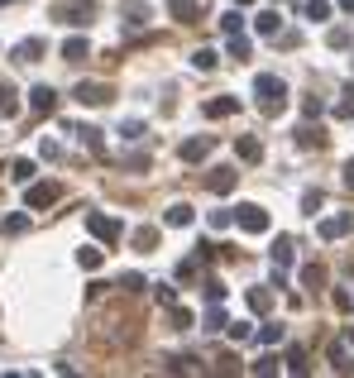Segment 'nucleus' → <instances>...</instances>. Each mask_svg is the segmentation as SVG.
<instances>
[{
	"label": "nucleus",
	"mask_w": 354,
	"mask_h": 378,
	"mask_svg": "<svg viewBox=\"0 0 354 378\" xmlns=\"http://www.w3.org/2000/svg\"><path fill=\"white\" fill-rule=\"evenodd\" d=\"M302 211L316 216V211H321V191H302Z\"/></svg>",
	"instance_id": "obj_41"
},
{
	"label": "nucleus",
	"mask_w": 354,
	"mask_h": 378,
	"mask_svg": "<svg viewBox=\"0 0 354 378\" xmlns=\"http://www.w3.org/2000/svg\"><path fill=\"white\" fill-rule=\"evenodd\" d=\"M335 120H354V87L335 101Z\"/></svg>",
	"instance_id": "obj_33"
},
{
	"label": "nucleus",
	"mask_w": 354,
	"mask_h": 378,
	"mask_svg": "<svg viewBox=\"0 0 354 378\" xmlns=\"http://www.w3.org/2000/svg\"><path fill=\"white\" fill-rule=\"evenodd\" d=\"M350 67H354V58H350Z\"/></svg>",
	"instance_id": "obj_53"
},
{
	"label": "nucleus",
	"mask_w": 354,
	"mask_h": 378,
	"mask_svg": "<svg viewBox=\"0 0 354 378\" xmlns=\"http://www.w3.org/2000/svg\"><path fill=\"white\" fill-rule=\"evenodd\" d=\"M235 158H240V163H259V158H264V144H259L254 134H240V139H235Z\"/></svg>",
	"instance_id": "obj_11"
},
{
	"label": "nucleus",
	"mask_w": 354,
	"mask_h": 378,
	"mask_svg": "<svg viewBox=\"0 0 354 378\" xmlns=\"http://www.w3.org/2000/svg\"><path fill=\"white\" fill-rule=\"evenodd\" d=\"M77 101H82V105H110V101H115V92H110V87H105V82H77Z\"/></svg>",
	"instance_id": "obj_8"
},
{
	"label": "nucleus",
	"mask_w": 354,
	"mask_h": 378,
	"mask_svg": "<svg viewBox=\"0 0 354 378\" xmlns=\"http://www.w3.org/2000/svg\"><path fill=\"white\" fill-rule=\"evenodd\" d=\"M120 134H125V139H144V125H139V120H125Z\"/></svg>",
	"instance_id": "obj_44"
},
{
	"label": "nucleus",
	"mask_w": 354,
	"mask_h": 378,
	"mask_svg": "<svg viewBox=\"0 0 354 378\" xmlns=\"http://www.w3.org/2000/svg\"><path fill=\"white\" fill-rule=\"evenodd\" d=\"M230 58L235 63H249V39L244 34H230Z\"/></svg>",
	"instance_id": "obj_30"
},
{
	"label": "nucleus",
	"mask_w": 354,
	"mask_h": 378,
	"mask_svg": "<svg viewBox=\"0 0 354 378\" xmlns=\"http://www.w3.org/2000/svg\"><path fill=\"white\" fill-rule=\"evenodd\" d=\"M235 110H240L235 96H216V101H206V115H211V120H225V115H235Z\"/></svg>",
	"instance_id": "obj_15"
},
{
	"label": "nucleus",
	"mask_w": 354,
	"mask_h": 378,
	"mask_svg": "<svg viewBox=\"0 0 354 378\" xmlns=\"http://www.w3.org/2000/svg\"><path fill=\"white\" fill-rule=\"evenodd\" d=\"M163 220H168V225H173V230H187V225H191V220H196V211H191V206H187V201H177V206H168V211H163Z\"/></svg>",
	"instance_id": "obj_13"
},
{
	"label": "nucleus",
	"mask_w": 354,
	"mask_h": 378,
	"mask_svg": "<svg viewBox=\"0 0 354 378\" xmlns=\"http://www.w3.org/2000/svg\"><path fill=\"white\" fill-rule=\"evenodd\" d=\"M225 330H230V340H240V345L254 335V330H249V321H225Z\"/></svg>",
	"instance_id": "obj_35"
},
{
	"label": "nucleus",
	"mask_w": 354,
	"mask_h": 378,
	"mask_svg": "<svg viewBox=\"0 0 354 378\" xmlns=\"http://www.w3.org/2000/svg\"><path fill=\"white\" fill-rule=\"evenodd\" d=\"M273 269H278V273L292 269V240H287V235H278V244H273Z\"/></svg>",
	"instance_id": "obj_17"
},
{
	"label": "nucleus",
	"mask_w": 354,
	"mask_h": 378,
	"mask_svg": "<svg viewBox=\"0 0 354 378\" xmlns=\"http://www.w3.org/2000/svg\"><path fill=\"white\" fill-rule=\"evenodd\" d=\"M249 369H254L259 378H268V374H278V359H273V355H264V359H259V364H249Z\"/></svg>",
	"instance_id": "obj_40"
},
{
	"label": "nucleus",
	"mask_w": 354,
	"mask_h": 378,
	"mask_svg": "<svg viewBox=\"0 0 354 378\" xmlns=\"http://www.w3.org/2000/svg\"><path fill=\"white\" fill-rule=\"evenodd\" d=\"M331 302H335V311H354V297L345 292V287H335V292H331Z\"/></svg>",
	"instance_id": "obj_39"
},
{
	"label": "nucleus",
	"mask_w": 354,
	"mask_h": 378,
	"mask_svg": "<svg viewBox=\"0 0 354 378\" xmlns=\"http://www.w3.org/2000/svg\"><path fill=\"white\" fill-rule=\"evenodd\" d=\"M24 230H29V216H24V211L5 216V225H0V235H24Z\"/></svg>",
	"instance_id": "obj_29"
},
{
	"label": "nucleus",
	"mask_w": 354,
	"mask_h": 378,
	"mask_svg": "<svg viewBox=\"0 0 354 378\" xmlns=\"http://www.w3.org/2000/svg\"><path fill=\"white\" fill-rule=\"evenodd\" d=\"M39 58H43V39H24V43L14 48V63H24V67L39 63Z\"/></svg>",
	"instance_id": "obj_14"
},
{
	"label": "nucleus",
	"mask_w": 354,
	"mask_h": 378,
	"mask_svg": "<svg viewBox=\"0 0 354 378\" xmlns=\"http://www.w3.org/2000/svg\"><path fill=\"white\" fill-rule=\"evenodd\" d=\"M58 196H63V187H58V182H29L24 206H29V211H43V206H53Z\"/></svg>",
	"instance_id": "obj_6"
},
{
	"label": "nucleus",
	"mask_w": 354,
	"mask_h": 378,
	"mask_svg": "<svg viewBox=\"0 0 354 378\" xmlns=\"http://www.w3.org/2000/svg\"><path fill=\"white\" fill-rule=\"evenodd\" d=\"M87 230L101 240V244H120V235H125V225H120L115 216H101V211H87Z\"/></svg>",
	"instance_id": "obj_3"
},
{
	"label": "nucleus",
	"mask_w": 354,
	"mask_h": 378,
	"mask_svg": "<svg viewBox=\"0 0 354 378\" xmlns=\"http://www.w3.org/2000/svg\"><path fill=\"white\" fill-rule=\"evenodd\" d=\"M302 14H306L311 24H326V19H331V0H306V10H302Z\"/></svg>",
	"instance_id": "obj_25"
},
{
	"label": "nucleus",
	"mask_w": 354,
	"mask_h": 378,
	"mask_svg": "<svg viewBox=\"0 0 354 378\" xmlns=\"http://www.w3.org/2000/svg\"><path fill=\"white\" fill-rule=\"evenodd\" d=\"M211 149H216V139H211V134H196V139H187L177 154H182V163H201Z\"/></svg>",
	"instance_id": "obj_9"
},
{
	"label": "nucleus",
	"mask_w": 354,
	"mask_h": 378,
	"mask_svg": "<svg viewBox=\"0 0 354 378\" xmlns=\"http://www.w3.org/2000/svg\"><path fill=\"white\" fill-rule=\"evenodd\" d=\"M240 24H244V14H240V5L220 14V29H225V34H240Z\"/></svg>",
	"instance_id": "obj_32"
},
{
	"label": "nucleus",
	"mask_w": 354,
	"mask_h": 378,
	"mask_svg": "<svg viewBox=\"0 0 354 378\" xmlns=\"http://www.w3.org/2000/svg\"><path fill=\"white\" fill-rule=\"evenodd\" d=\"M331 48H350V29H331Z\"/></svg>",
	"instance_id": "obj_46"
},
{
	"label": "nucleus",
	"mask_w": 354,
	"mask_h": 378,
	"mask_svg": "<svg viewBox=\"0 0 354 378\" xmlns=\"http://www.w3.org/2000/svg\"><path fill=\"white\" fill-rule=\"evenodd\" d=\"M87 58H91L87 39H67V43H63V63H87Z\"/></svg>",
	"instance_id": "obj_18"
},
{
	"label": "nucleus",
	"mask_w": 354,
	"mask_h": 378,
	"mask_svg": "<svg viewBox=\"0 0 354 378\" xmlns=\"http://www.w3.org/2000/svg\"><path fill=\"white\" fill-rule=\"evenodd\" d=\"M201 292H206V302H225V283H220V278H206Z\"/></svg>",
	"instance_id": "obj_36"
},
{
	"label": "nucleus",
	"mask_w": 354,
	"mask_h": 378,
	"mask_svg": "<svg viewBox=\"0 0 354 378\" xmlns=\"http://www.w3.org/2000/svg\"><path fill=\"white\" fill-rule=\"evenodd\" d=\"M96 14H101L96 0H58V5H53V19H58V24H77V29H87Z\"/></svg>",
	"instance_id": "obj_2"
},
{
	"label": "nucleus",
	"mask_w": 354,
	"mask_h": 378,
	"mask_svg": "<svg viewBox=\"0 0 354 378\" xmlns=\"http://www.w3.org/2000/svg\"><path fill=\"white\" fill-rule=\"evenodd\" d=\"M158 302H163V306H173V302H177V287H168V283H158Z\"/></svg>",
	"instance_id": "obj_47"
},
{
	"label": "nucleus",
	"mask_w": 354,
	"mask_h": 378,
	"mask_svg": "<svg viewBox=\"0 0 354 378\" xmlns=\"http://www.w3.org/2000/svg\"><path fill=\"white\" fill-rule=\"evenodd\" d=\"M77 264H82V269H87V273H96V269H101V264H105V249H77Z\"/></svg>",
	"instance_id": "obj_24"
},
{
	"label": "nucleus",
	"mask_w": 354,
	"mask_h": 378,
	"mask_svg": "<svg viewBox=\"0 0 354 378\" xmlns=\"http://www.w3.org/2000/svg\"><path fill=\"white\" fill-rule=\"evenodd\" d=\"M34 173H39V168H34L29 158H14V163H10V178H14V182H34Z\"/></svg>",
	"instance_id": "obj_28"
},
{
	"label": "nucleus",
	"mask_w": 354,
	"mask_h": 378,
	"mask_svg": "<svg viewBox=\"0 0 354 378\" xmlns=\"http://www.w3.org/2000/svg\"><path fill=\"white\" fill-rule=\"evenodd\" d=\"M345 187L354 191V158H350V163H345Z\"/></svg>",
	"instance_id": "obj_49"
},
{
	"label": "nucleus",
	"mask_w": 354,
	"mask_h": 378,
	"mask_svg": "<svg viewBox=\"0 0 354 378\" xmlns=\"http://www.w3.org/2000/svg\"><path fill=\"white\" fill-rule=\"evenodd\" d=\"M168 14H173L177 24H196L201 19V5L196 0H168Z\"/></svg>",
	"instance_id": "obj_12"
},
{
	"label": "nucleus",
	"mask_w": 354,
	"mask_h": 378,
	"mask_svg": "<svg viewBox=\"0 0 354 378\" xmlns=\"http://www.w3.org/2000/svg\"><path fill=\"white\" fill-rule=\"evenodd\" d=\"M134 249H139V254H154V249H158V230H154V225H139V230H134Z\"/></svg>",
	"instance_id": "obj_21"
},
{
	"label": "nucleus",
	"mask_w": 354,
	"mask_h": 378,
	"mask_svg": "<svg viewBox=\"0 0 354 378\" xmlns=\"http://www.w3.org/2000/svg\"><path fill=\"white\" fill-rule=\"evenodd\" d=\"M340 10H350V14H354V0H340Z\"/></svg>",
	"instance_id": "obj_50"
},
{
	"label": "nucleus",
	"mask_w": 354,
	"mask_h": 378,
	"mask_svg": "<svg viewBox=\"0 0 354 378\" xmlns=\"http://www.w3.org/2000/svg\"><path fill=\"white\" fill-rule=\"evenodd\" d=\"M331 364H335V369H350V364H345V345H331Z\"/></svg>",
	"instance_id": "obj_48"
},
{
	"label": "nucleus",
	"mask_w": 354,
	"mask_h": 378,
	"mask_svg": "<svg viewBox=\"0 0 354 378\" xmlns=\"http://www.w3.org/2000/svg\"><path fill=\"white\" fill-rule=\"evenodd\" d=\"M254 29H259V34H268V39H273V34L282 29V14H278V10H264V14L254 19Z\"/></svg>",
	"instance_id": "obj_23"
},
{
	"label": "nucleus",
	"mask_w": 354,
	"mask_h": 378,
	"mask_svg": "<svg viewBox=\"0 0 354 378\" xmlns=\"http://www.w3.org/2000/svg\"><path fill=\"white\" fill-rule=\"evenodd\" d=\"M206 330H225V311H220V306L206 311Z\"/></svg>",
	"instance_id": "obj_42"
},
{
	"label": "nucleus",
	"mask_w": 354,
	"mask_h": 378,
	"mask_svg": "<svg viewBox=\"0 0 354 378\" xmlns=\"http://www.w3.org/2000/svg\"><path fill=\"white\" fill-rule=\"evenodd\" d=\"M0 115H5V120H10V115H19V92H14L5 77H0Z\"/></svg>",
	"instance_id": "obj_19"
},
{
	"label": "nucleus",
	"mask_w": 354,
	"mask_h": 378,
	"mask_svg": "<svg viewBox=\"0 0 354 378\" xmlns=\"http://www.w3.org/2000/svg\"><path fill=\"white\" fill-rule=\"evenodd\" d=\"M278 340H282V326H264L259 330V345H278Z\"/></svg>",
	"instance_id": "obj_43"
},
{
	"label": "nucleus",
	"mask_w": 354,
	"mask_h": 378,
	"mask_svg": "<svg viewBox=\"0 0 354 378\" xmlns=\"http://www.w3.org/2000/svg\"><path fill=\"white\" fill-rule=\"evenodd\" d=\"M354 230V211H340V216H326L321 225H316V235L321 240H340V235H350Z\"/></svg>",
	"instance_id": "obj_7"
},
{
	"label": "nucleus",
	"mask_w": 354,
	"mask_h": 378,
	"mask_svg": "<svg viewBox=\"0 0 354 378\" xmlns=\"http://www.w3.org/2000/svg\"><path fill=\"white\" fill-rule=\"evenodd\" d=\"M287 374H311V364H306V350H287Z\"/></svg>",
	"instance_id": "obj_31"
},
{
	"label": "nucleus",
	"mask_w": 354,
	"mask_h": 378,
	"mask_svg": "<svg viewBox=\"0 0 354 378\" xmlns=\"http://www.w3.org/2000/svg\"><path fill=\"white\" fill-rule=\"evenodd\" d=\"M249 311H259V316L273 311V292L268 287H249Z\"/></svg>",
	"instance_id": "obj_22"
},
{
	"label": "nucleus",
	"mask_w": 354,
	"mask_h": 378,
	"mask_svg": "<svg viewBox=\"0 0 354 378\" xmlns=\"http://www.w3.org/2000/svg\"><path fill=\"white\" fill-rule=\"evenodd\" d=\"M235 220H240V230H244V235H264V230H268V211H264V206H254V201H244V206L235 211Z\"/></svg>",
	"instance_id": "obj_4"
},
{
	"label": "nucleus",
	"mask_w": 354,
	"mask_h": 378,
	"mask_svg": "<svg viewBox=\"0 0 354 378\" xmlns=\"http://www.w3.org/2000/svg\"><path fill=\"white\" fill-rule=\"evenodd\" d=\"M216 63H220V58H216V48H196V53H191V67H196V72H211Z\"/></svg>",
	"instance_id": "obj_27"
},
{
	"label": "nucleus",
	"mask_w": 354,
	"mask_h": 378,
	"mask_svg": "<svg viewBox=\"0 0 354 378\" xmlns=\"http://www.w3.org/2000/svg\"><path fill=\"white\" fill-rule=\"evenodd\" d=\"M235 220V211H211V230H225Z\"/></svg>",
	"instance_id": "obj_45"
},
{
	"label": "nucleus",
	"mask_w": 354,
	"mask_h": 378,
	"mask_svg": "<svg viewBox=\"0 0 354 378\" xmlns=\"http://www.w3.org/2000/svg\"><path fill=\"white\" fill-rule=\"evenodd\" d=\"M321 110H326V101H321V96H306V101H302V115H306V120H316Z\"/></svg>",
	"instance_id": "obj_38"
},
{
	"label": "nucleus",
	"mask_w": 354,
	"mask_h": 378,
	"mask_svg": "<svg viewBox=\"0 0 354 378\" xmlns=\"http://www.w3.org/2000/svg\"><path fill=\"white\" fill-rule=\"evenodd\" d=\"M120 292H125V297L144 292V278H139V273H125V278H120Z\"/></svg>",
	"instance_id": "obj_37"
},
{
	"label": "nucleus",
	"mask_w": 354,
	"mask_h": 378,
	"mask_svg": "<svg viewBox=\"0 0 354 378\" xmlns=\"http://www.w3.org/2000/svg\"><path fill=\"white\" fill-rule=\"evenodd\" d=\"M235 187H240V173H235L230 163H220V168H211V173H206V191H216V196H230Z\"/></svg>",
	"instance_id": "obj_5"
},
{
	"label": "nucleus",
	"mask_w": 354,
	"mask_h": 378,
	"mask_svg": "<svg viewBox=\"0 0 354 378\" xmlns=\"http://www.w3.org/2000/svg\"><path fill=\"white\" fill-rule=\"evenodd\" d=\"M302 287H306V292H321V287H326V264H306V269H302Z\"/></svg>",
	"instance_id": "obj_20"
},
{
	"label": "nucleus",
	"mask_w": 354,
	"mask_h": 378,
	"mask_svg": "<svg viewBox=\"0 0 354 378\" xmlns=\"http://www.w3.org/2000/svg\"><path fill=\"white\" fill-rule=\"evenodd\" d=\"M168 321H173V330H191V311L177 306V302H173V316H168Z\"/></svg>",
	"instance_id": "obj_34"
},
{
	"label": "nucleus",
	"mask_w": 354,
	"mask_h": 378,
	"mask_svg": "<svg viewBox=\"0 0 354 378\" xmlns=\"http://www.w3.org/2000/svg\"><path fill=\"white\" fill-rule=\"evenodd\" d=\"M254 101H259L264 115H282V110H287V87H282V77L259 72V77H254Z\"/></svg>",
	"instance_id": "obj_1"
},
{
	"label": "nucleus",
	"mask_w": 354,
	"mask_h": 378,
	"mask_svg": "<svg viewBox=\"0 0 354 378\" xmlns=\"http://www.w3.org/2000/svg\"><path fill=\"white\" fill-rule=\"evenodd\" d=\"M120 14H129V24H144V19H149V5H144V0H125Z\"/></svg>",
	"instance_id": "obj_26"
},
{
	"label": "nucleus",
	"mask_w": 354,
	"mask_h": 378,
	"mask_svg": "<svg viewBox=\"0 0 354 378\" xmlns=\"http://www.w3.org/2000/svg\"><path fill=\"white\" fill-rule=\"evenodd\" d=\"M29 110H34V115H53V110H58V92H53V87H34V92H29Z\"/></svg>",
	"instance_id": "obj_10"
},
{
	"label": "nucleus",
	"mask_w": 354,
	"mask_h": 378,
	"mask_svg": "<svg viewBox=\"0 0 354 378\" xmlns=\"http://www.w3.org/2000/svg\"><path fill=\"white\" fill-rule=\"evenodd\" d=\"M297 144H302V149H326V129H321V125H302V129H297Z\"/></svg>",
	"instance_id": "obj_16"
},
{
	"label": "nucleus",
	"mask_w": 354,
	"mask_h": 378,
	"mask_svg": "<svg viewBox=\"0 0 354 378\" xmlns=\"http://www.w3.org/2000/svg\"><path fill=\"white\" fill-rule=\"evenodd\" d=\"M235 5H240V10H244V5H254V0H235Z\"/></svg>",
	"instance_id": "obj_52"
},
{
	"label": "nucleus",
	"mask_w": 354,
	"mask_h": 378,
	"mask_svg": "<svg viewBox=\"0 0 354 378\" xmlns=\"http://www.w3.org/2000/svg\"><path fill=\"white\" fill-rule=\"evenodd\" d=\"M345 345H354V326H350V330H345Z\"/></svg>",
	"instance_id": "obj_51"
}]
</instances>
